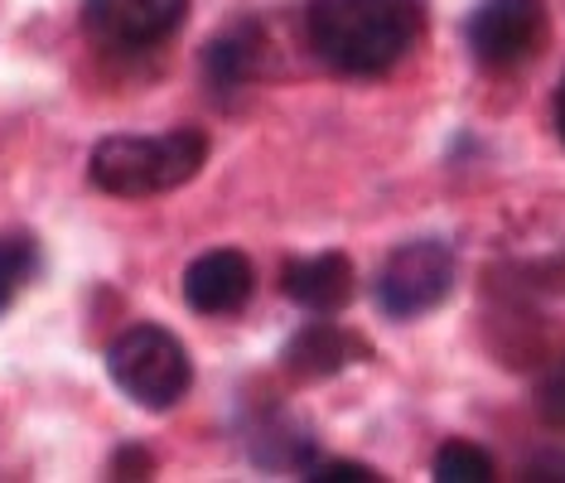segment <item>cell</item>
Returning <instances> with one entry per match:
<instances>
[{
    "mask_svg": "<svg viewBox=\"0 0 565 483\" xmlns=\"http://www.w3.org/2000/svg\"><path fill=\"white\" fill-rule=\"evenodd\" d=\"M305 34L324 68L343 78H377L420 44L426 0H310Z\"/></svg>",
    "mask_w": 565,
    "mask_h": 483,
    "instance_id": "6da1fadb",
    "label": "cell"
},
{
    "mask_svg": "<svg viewBox=\"0 0 565 483\" xmlns=\"http://www.w3.org/2000/svg\"><path fill=\"white\" fill-rule=\"evenodd\" d=\"M209 160V136L199 126H170L160 136H107L97 141L87 174L111 198H156L184 189Z\"/></svg>",
    "mask_w": 565,
    "mask_h": 483,
    "instance_id": "7a4b0ae2",
    "label": "cell"
},
{
    "mask_svg": "<svg viewBox=\"0 0 565 483\" xmlns=\"http://www.w3.org/2000/svg\"><path fill=\"white\" fill-rule=\"evenodd\" d=\"M107 373L146 411H170L194 387V363L164 324H131L111 339Z\"/></svg>",
    "mask_w": 565,
    "mask_h": 483,
    "instance_id": "3957f363",
    "label": "cell"
},
{
    "mask_svg": "<svg viewBox=\"0 0 565 483\" xmlns=\"http://www.w3.org/2000/svg\"><path fill=\"white\" fill-rule=\"evenodd\" d=\"M455 290V251L440 237L402 242L377 271L372 300L387 320H420V314L440 310Z\"/></svg>",
    "mask_w": 565,
    "mask_h": 483,
    "instance_id": "277c9868",
    "label": "cell"
},
{
    "mask_svg": "<svg viewBox=\"0 0 565 483\" xmlns=\"http://www.w3.org/2000/svg\"><path fill=\"white\" fill-rule=\"evenodd\" d=\"M465 40L483 68H518L546 44V0H483L465 24Z\"/></svg>",
    "mask_w": 565,
    "mask_h": 483,
    "instance_id": "5b68a950",
    "label": "cell"
},
{
    "mask_svg": "<svg viewBox=\"0 0 565 483\" xmlns=\"http://www.w3.org/2000/svg\"><path fill=\"white\" fill-rule=\"evenodd\" d=\"M189 0H83V24L102 49H156L184 24Z\"/></svg>",
    "mask_w": 565,
    "mask_h": 483,
    "instance_id": "8992f818",
    "label": "cell"
},
{
    "mask_svg": "<svg viewBox=\"0 0 565 483\" xmlns=\"http://www.w3.org/2000/svg\"><path fill=\"white\" fill-rule=\"evenodd\" d=\"M252 286H256V271H252V261L242 257L237 247L203 251V257H194V261H189V271H184V300H189V310L213 314V320H223V314H237L242 304L252 300Z\"/></svg>",
    "mask_w": 565,
    "mask_h": 483,
    "instance_id": "52a82bcc",
    "label": "cell"
},
{
    "mask_svg": "<svg viewBox=\"0 0 565 483\" xmlns=\"http://www.w3.org/2000/svg\"><path fill=\"white\" fill-rule=\"evenodd\" d=\"M262 68H266V34L256 20H233L203 49V78H209L213 97H237Z\"/></svg>",
    "mask_w": 565,
    "mask_h": 483,
    "instance_id": "ba28073f",
    "label": "cell"
},
{
    "mask_svg": "<svg viewBox=\"0 0 565 483\" xmlns=\"http://www.w3.org/2000/svg\"><path fill=\"white\" fill-rule=\"evenodd\" d=\"M367 358L363 339H353L349 329H339L333 320H310L286 343V353H280V363H286L290 377H300V383H319V377H333L343 373L349 363Z\"/></svg>",
    "mask_w": 565,
    "mask_h": 483,
    "instance_id": "9c48e42d",
    "label": "cell"
},
{
    "mask_svg": "<svg viewBox=\"0 0 565 483\" xmlns=\"http://www.w3.org/2000/svg\"><path fill=\"white\" fill-rule=\"evenodd\" d=\"M353 261L343 251H319L286 266V296L310 314H339L353 300Z\"/></svg>",
    "mask_w": 565,
    "mask_h": 483,
    "instance_id": "30bf717a",
    "label": "cell"
},
{
    "mask_svg": "<svg viewBox=\"0 0 565 483\" xmlns=\"http://www.w3.org/2000/svg\"><path fill=\"white\" fill-rule=\"evenodd\" d=\"M40 271V242L30 233H6L0 237V314L20 300V290Z\"/></svg>",
    "mask_w": 565,
    "mask_h": 483,
    "instance_id": "8fae6325",
    "label": "cell"
},
{
    "mask_svg": "<svg viewBox=\"0 0 565 483\" xmlns=\"http://www.w3.org/2000/svg\"><path fill=\"white\" fill-rule=\"evenodd\" d=\"M435 479L440 483H493V460L488 450L469 440H449L435 450Z\"/></svg>",
    "mask_w": 565,
    "mask_h": 483,
    "instance_id": "7c38bea8",
    "label": "cell"
},
{
    "mask_svg": "<svg viewBox=\"0 0 565 483\" xmlns=\"http://www.w3.org/2000/svg\"><path fill=\"white\" fill-rule=\"evenodd\" d=\"M532 406H536V416H542V421H546L551 430H565V353H561V358L542 373V383H536Z\"/></svg>",
    "mask_w": 565,
    "mask_h": 483,
    "instance_id": "4fadbf2b",
    "label": "cell"
},
{
    "mask_svg": "<svg viewBox=\"0 0 565 483\" xmlns=\"http://www.w3.org/2000/svg\"><path fill=\"white\" fill-rule=\"evenodd\" d=\"M310 483H377L382 474L367 464H353V460H329V464H310Z\"/></svg>",
    "mask_w": 565,
    "mask_h": 483,
    "instance_id": "5bb4252c",
    "label": "cell"
},
{
    "mask_svg": "<svg viewBox=\"0 0 565 483\" xmlns=\"http://www.w3.org/2000/svg\"><path fill=\"white\" fill-rule=\"evenodd\" d=\"M150 469H156V460L140 444H126V450H117V460H111V479H150Z\"/></svg>",
    "mask_w": 565,
    "mask_h": 483,
    "instance_id": "9a60e30c",
    "label": "cell"
},
{
    "mask_svg": "<svg viewBox=\"0 0 565 483\" xmlns=\"http://www.w3.org/2000/svg\"><path fill=\"white\" fill-rule=\"evenodd\" d=\"M526 479H561L565 483V454H546V460H536L526 469Z\"/></svg>",
    "mask_w": 565,
    "mask_h": 483,
    "instance_id": "2e32d148",
    "label": "cell"
},
{
    "mask_svg": "<svg viewBox=\"0 0 565 483\" xmlns=\"http://www.w3.org/2000/svg\"><path fill=\"white\" fill-rule=\"evenodd\" d=\"M556 136H561V146H565V78L556 87Z\"/></svg>",
    "mask_w": 565,
    "mask_h": 483,
    "instance_id": "e0dca14e",
    "label": "cell"
}]
</instances>
